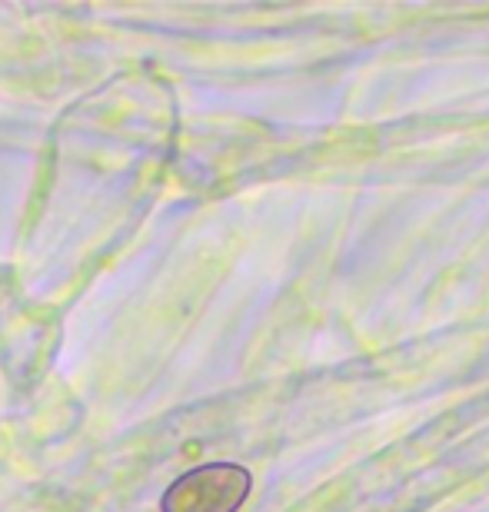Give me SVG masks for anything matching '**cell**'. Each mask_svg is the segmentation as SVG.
<instances>
[{
  "mask_svg": "<svg viewBox=\"0 0 489 512\" xmlns=\"http://www.w3.org/2000/svg\"><path fill=\"white\" fill-rule=\"evenodd\" d=\"M250 489V469L237 463H207L173 479L160 496V512H240Z\"/></svg>",
  "mask_w": 489,
  "mask_h": 512,
  "instance_id": "6da1fadb",
  "label": "cell"
}]
</instances>
